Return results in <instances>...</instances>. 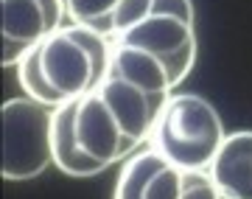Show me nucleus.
Wrapping results in <instances>:
<instances>
[{
	"mask_svg": "<svg viewBox=\"0 0 252 199\" xmlns=\"http://www.w3.org/2000/svg\"><path fill=\"white\" fill-rule=\"evenodd\" d=\"M162 107L137 84L107 73L98 87L76 101L79 146L107 166L124 163L149 143Z\"/></svg>",
	"mask_w": 252,
	"mask_h": 199,
	"instance_id": "1",
	"label": "nucleus"
},
{
	"mask_svg": "<svg viewBox=\"0 0 252 199\" xmlns=\"http://www.w3.org/2000/svg\"><path fill=\"white\" fill-rule=\"evenodd\" d=\"M224 137L221 115L210 101L196 93H171L154 121L149 143L180 168H207Z\"/></svg>",
	"mask_w": 252,
	"mask_h": 199,
	"instance_id": "2",
	"label": "nucleus"
},
{
	"mask_svg": "<svg viewBox=\"0 0 252 199\" xmlns=\"http://www.w3.org/2000/svg\"><path fill=\"white\" fill-rule=\"evenodd\" d=\"M112 39L81 23H64L39 42V62L62 101H76L104 82Z\"/></svg>",
	"mask_w": 252,
	"mask_h": 199,
	"instance_id": "3",
	"label": "nucleus"
},
{
	"mask_svg": "<svg viewBox=\"0 0 252 199\" xmlns=\"http://www.w3.org/2000/svg\"><path fill=\"white\" fill-rule=\"evenodd\" d=\"M54 109L34 99L3 101V166L0 174L9 182L34 180L54 163L51 121Z\"/></svg>",
	"mask_w": 252,
	"mask_h": 199,
	"instance_id": "4",
	"label": "nucleus"
},
{
	"mask_svg": "<svg viewBox=\"0 0 252 199\" xmlns=\"http://www.w3.org/2000/svg\"><path fill=\"white\" fill-rule=\"evenodd\" d=\"M112 42L135 45L143 51H152L168 65L174 87H180L182 79L193 70L196 62V31L190 20H182L177 14H152L143 23L132 26Z\"/></svg>",
	"mask_w": 252,
	"mask_h": 199,
	"instance_id": "5",
	"label": "nucleus"
},
{
	"mask_svg": "<svg viewBox=\"0 0 252 199\" xmlns=\"http://www.w3.org/2000/svg\"><path fill=\"white\" fill-rule=\"evenodd\" d=\"M0 23H3V67H17L20 59L31 54L56 28L42 0H0Z\"/></svg>",
	"mask_w": 252,
	"mask_h": 199,
	"instance_id": "6",
	"label": "nucleus"
},
{
	"mask_svg": "<svg viewBox=\"0 0 252 199\" xmlns=\"http://www.w3.org/2000/svg\"><path fill=\"white\" fill-rule=\"evenodd\" d=\"M107 73L137 84L140 90H146L154 101H160V104H165V101L171 99V93L177 90L171 82L168 65L162 62L157 54L143 51V48H135V45L112 42V59H109Z\"/></svg>",
	"mask_w": 252,
	"mask_h": 199,
	"instance_id": "7",
	"label": "nucleus"
},
{
	"mask_svg": "<svg viewBox=\"0 0 252 199\" xmlns=\"http://www.w3.org/2000/svg\"><path fill=\"white\" fill-rule=\"evenodd\" d=\"M207 171L224 197L252 199V132H227Z\"/></svg>",
	"mask_w": 252,
	"mask_h": 199,
	"instance_id": "8",
	"label": "nucleus"
},
{
	"mask_svg": "<svg viewBox=\"0 0 252 199\" xmlns=\"http://www.w3.org/2000/svg\"><path fill=\"white\" fill-rule=\"evenodd\" d=\"M79 101V99H76ZM76 101H64L62 107L54 109V121H51V146H54V166L67 177H95V174L107 171L109 166L90 157L79 146L76 137Z\"/></svg>",
	"mask_w": 252,
	"mask_h": 199,
	"instance_id": "9",
	"label": "nucleus"
},
{
	"mask_svg": "<svg viewBox=\"0 0 252 199\" xmlns=\"http://www.w3.org/2000/svg\"><path fill=\"white\" fill-rule=\"evenodd\" d=\"M162 163H165V157L152 143H146L143 149H137L132 157H126L124 163H121V174H118L112 199H143L146 182H149V177Z\"/></svg>",
	"mask_w": 252,
	"mask_h": 199,
	"instance_id": "10",
	"label": "nucleus"
},
{
	"mask_svg": "<svg viewBox=\"0 0 252 199\" xmlns=\"http://www.w3.org/2000/svg\"><path fill=\"white\" fill-rule=\"evenodd\" d=\"M17 79H20V87L26 90L28 99L34 101H42L48 107H62L64 101L62 96L51 87V82L45 79V70H42V62H39V45L26 54L17 65Z\"/></svg>",
	"mask_w": 252,
	"mask_h": 199,
	"instance_id": "11",
	"label": "nucleus"
},
{
	"mask_svg": "<svg viewBox=\"0 0 252 199\" xmlns=\"http://www.w3.org/2000/svg\"><path fill=\"white\" fill-rule=\"evenodd\" d=\"M118 6L121 0H64V17L95 28L98 34L112 39V14Z\"/></svg>",
	"mask_w": 252,
	"mask_h": 199,
	"instance_id": "12",
	"label": "nucleus"
},
{
	"mask_svg": "<svg viewBox=\"0 0 252 199\" xmlns=\"http://www.w3.org/2000/svg\"><path fill=\"white\" fill-rule=\"evenodd\" d=\"M185 171H188V168H180V166H174V163L165 160V163L149 177L143 199H180L182 188H185Z\"/></svg>",
	"mask_w": 252,
	"mask_h": 199,
	"instance_id": "13",
	"label": "nucleus"
},
{
	"mask_svg": "<svg viewBox=\"0 0 252 199\" xmlns=\"http://www.w3.org/2000/svg\"><path fill=\"white\" fill-rule=\"evenodd\" d=\"M146 17H152V0H121V6L112 14V39L143 23Z\"/></svg>",
	"mask_w": 252,
	"mask_h": 199,
	"instance_id": "14",
	"label": "nucleus"
},
{
	"mask_svg": "<svg viewBox=\"0 0 252 199\" xmlns=\"http://www.w3.org/2000/svg\"><path fill=\"white\" fill-rule=\"evenodd\" d=\"M224 194L219 191L207 168H188L185 171V188L180 199H221Z\"/></svg>",
	"mask_w": 252,
	"mask_h": 199,
	"instance_id": "15",
	"label": "nucleus"
},
{
	"mask_svg": "<svg viewBox=\"0 0 252 199\" xmlns=\"http://www.w3.org/2000/svg\"><path fill=\"white\" fill-rule=\"evenodd\" d=\"M152 14H177L182 20H196L193 0H152Z\"/></svg>",
	"mask_w": 252,
	"mask_h": 199,
	"instance_id": "16",
	"label": "nucleus"
},
{
	"mask_svg": "<svg viewBox=\"0 0 252 199\" xmlns=\"http://www.w3.org/2000/svg\"><path fill=\"white\" fill-rule=\"evenodd\" d=\"M42 6H45L48 14H51L54 28H62L64 26V0H42Z\"/></svg>",
	"mask_w": 252,
	"mask_h": 199,
	"instance_id": "17",
	"label": "nucleus"
},
{
	"mask_svg": "<svg viewBox=\"0 0 252 199\" xmlns=\"http://www.w3.org/2000/svg\"><path fill=\"white\" fill-rule=\"evenodd\" d=\"M221 199H233V197H221Z\"/></svg>",
	"mask_w": 252,
	"mask_h": 199,
	"instance_id": "18",
	"label": "nucleus"
}]
</instances>
